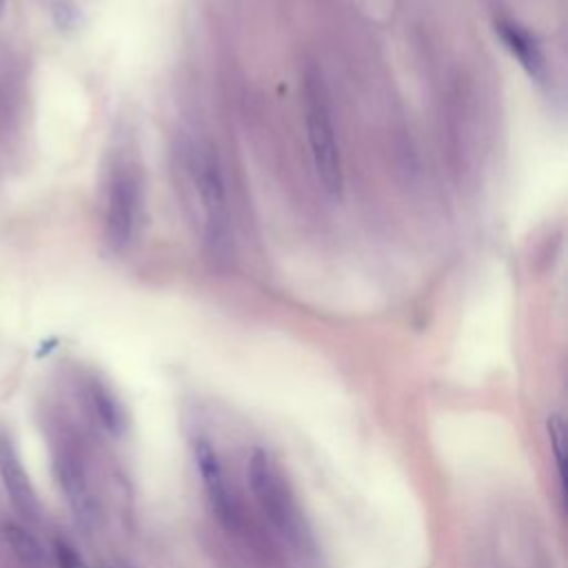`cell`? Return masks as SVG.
<instances>
[{"label":"cell","mask_w":568,"mask_h":568,"mask_svg":"<svg viewBox=\"0 0 568 568\" xmlns=\"http://www.w3.org/2000/svg\"><path fill=\"white\" fill-rule=\"evenodd\" d=\"M0 479L4 493L20 517L27 521H38L40 501L33 490V484L20 462V455L7 435H0Z\"/></svg>","instance_id":"obj_7"},{"label":"cell","mask_w":568,"mask_h":568,"mask_svg":"<svg viewBox=\"0 0 568 568\" xmlns=\"http://www.w3.org/2000/svg\"><path fill=\"white\" fill-rule=\"evenodd\" d=\"M87 397H89V404H91L95 417L109 433L118 435L124 430V408L118 402V397L102 382L91 379L87 384Z\"/></svg>","instance_id":"obj_9"},{"label":"cell","mask_w":568,"mask_h":568,"mask_svg":"<svg viewBox=\"0 0 568 568\" xmlns=\"http://www.w3.org/2000/svg\"><path fill=\"white\" fill-rule=\"evenodd\" d=\"M2 535L7 546L11 548V552L29 568H42L47 564V555L44 548L40 546V541L36 539V535L24 528L22 524L16 521H7L2 526Z\"/></svg>","instance_id":"obj_10"},{"label":"cell","mask_w":568,"mask_h":568,"mask_svg":"<svg viewBox=\"0 0 568 568\" xmlns=\"http://www.w3.org/2000/svg\"><path fill=\"white\" fill-rule=\"evenodd\" d=\"M140 209V180L133 169L118 166L109 182L104 229L111 246L122 248L131 242Z\"/></svg>","instance_id":"obj_5"},{"label":"cell","mask_w":568,"mask_h":568,"mask_svg":"<svg viewBox=\"0 0 568 568\" xmlns=\"http://www.w3.org/2000/svg\"><path fill=\"white\" fill-rule=\"evenodd\" d=\"M4 7H7V0H0V18H2V13H4Z\"/></svg>","instance_id":"obj_13"},{"label":"cell","mask_w":568,"mask_h":568,"mask_svg":"<svg viewBox=\"0 0 568 568\" xmlns=\"http://www.w3.org/2000/svg\"><path fill=\"white\" fill-rule=\"evenodd\" d=\"M178 173L204 248L215 260H229L233 251V222L215 151L209 144L184 142L178 151Z\"/></svg>","instance_id":"obj_1"},{"label":"cell","mask_w":568,"mask_h":568,"mask_svg":"<svg viewBox=\"0 0 568 568\" xmlns=\"http://www.w3.org/2000/svg\"><path fill=\"white\" fill-rule=\"evenodd\" d=\"M246 477L253 493V499L275 535L297 555V557H315L317 539L313 526L302 508L297 490L282 468V464L266 450L253 448Z\"/></svg>","instance_id":"obj_2"},{"label":"cell","mask_w":568,"mask_h":568,"mask_svg":"<svg viewBox=\"0 0 568 568\" xmlns=\"http://www.w3.org/2000/svg\"><path fill=\"white\" fill-rule=\"evenodd\" d=\"M304 122L315 175L322 189L331 197H337L344 186V169L328 93L320 71H308L304 75Z\"/></svg>","instance_id":"obj_3"},{"label":"cell","mask_w":568,"mask_h":568,"mask_svg":"<svg viewBox=\"0 0 568 568\" xmlns=\"http://www.w3.org/2000/svg\"><path fill=\"white\" fill-rule=\"evenodd\" d=\"M53 468H55L58 486L71 513L75 515L78 524H82L84 528H91L98 521V499L93 495L87 466L80 453L69 444H60L55 450Z\"/></svg>","instance_id":"obj_6"},{"label":"cell","mask_w":568,"mask_h":568,"mask_svg":"<svg viewBox=\"0 0 568 568\" xmlns=\"http://www.w3.org/2000/svg\"><path fill=\"white\" fill-rule=\"evenodd\" d=\"M495 29H497L499 38L504 40V44L510 49V53L519 60V64L530 75L541 78L544 75V55H541V49H539L537 40L513 20L499 18L495 22Z\"/></svg>","instance_id":"obj_8"},{"label":"cell","mask_w":568,"mask_h":568,"mask_svg":"<svg viewBox=\"0 0 568 568\" xmlns=\"http://www.w3.org/2000/svg\"><path fill=\"white\" fill-rule=\"evenodd\" d=\"M546 433H548V446L552 453V464L559 481L561 497L566 495V422L559 413H552L546 419Z\"/></svg>","instance_id":"obj_11"},{"label":"cell","mask_w":568,"mask_h":568,"mask_svg":"<svg viewBox=\"0 0 568 568\" xmlns=\"http://www.w3.org/2000/svg\"><path fill=\"white\" fill-rule=\"evenodd\" d=\"M53 559L58 568H89L78 548L62 537H55L53 541Z\"/></svg>","instance_id":"obj_12"},{"label":"cell","mask_w":568,"mask_h":568,"mask_svg":"<svg viewBox=\"0 0 568 568\" xmlns=\"http://www.w3.org/2000/svg\"><path fill=\"white\" fill-rule=\"evenodd\" d=\"M191 457L197 470V481L209 513L226 532H240L244 526L242 504L229 481L226 468L215 444L209 437L197 435L191 442Z\"/></svg>","instance_id":"obj_4"}]
</instances>
